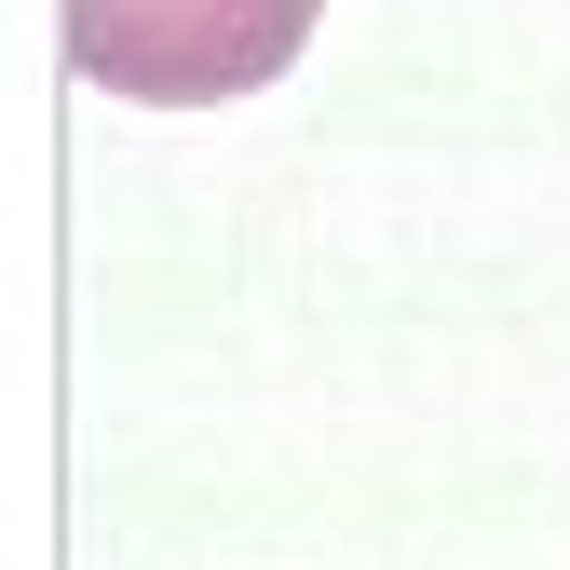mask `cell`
<instances>
[{
    "label": "cell",
    "instance_id": "obj_1",
    "mask_svg": "<svg viewBox=\"0 0 570 570\" xmlns=\"http://www.w3.org/2000/svg\"><path fill=\"white\" fill-rule=\"evenodd\" d=\"M326 0H55L68 82L122 109H232L313 55Z\"/></svg>",
    "mask_w": 570,
    "mask_h": 570
}]
</instances>
